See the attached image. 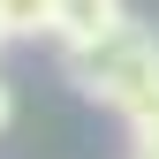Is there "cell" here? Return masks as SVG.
I'll use <instances>...</instances> for the list:
<instances>
[{
    "label": "cell",
    "instance_id": "3957f363",
    "mask_svg": "<svg viewBox=\"0 0 159 159\" xmlns=\"http://www.w3.org/2000/svg\"><path fill=\"white\" fill-rule=\"evenodd\" d=\"M114 114L129 121V136H136V144H159V76H144V84H136Z\"/></svg>",
    "mask_w": 159,
    "mask_h": 159
},
{
    "label": "cell",
    "instance_id": "5b68a950",
    "mask_svg": "<svg viewBox=\"0 0 159 159\" xmlns=\"http://www.w3.org/2000/svg\"><path fill=\"white\" fill-rule=\"evenodd\" d=\"M15 121V98H8V84H0V129H8Z\"/></svg>",
    "mask_w": 159,
    "mask_h": 159
},
{
    "label": "cell",
    "instance_id": "7a4b0ae2",
    "mask_svg": "<svg viewBox=\"0 0 159 159\" xmlns=\"http://www.w3.org/2000/svg\"><path fill=\"white\" fill-rule=\"evenodd\" d=\"M106 23H121V0H53V38L61 46H84Z\"/></svg>",
    "mask_w": 159,
    "mask_h": 159
},
{
    "label": "cell",
    "instance_id": "6da1fadb",
    "mask_svg": "<svg viewBox=\"0 0 159 159\" xmlns=\"http://www.w3.org/2000/svg\"><path fill=\"white\" fill-rule=\"evenodd\" d=\"M68 84L84 98H106V106H121V98L144 84V76H159V30L136 23V15H121V23H106L98 38H84V46L61 53Z\"/></svg>",
    "mask_w": 159,
    "mask_h": 159
},
{
    "label": "cell",
    "instance_id": "8992f818",
    "mask_svg": "<svg viewBox=\"0 0 159 159\" xmlns=\"http://www.w3.org/2000/svg\"><path fill=\"white\" fill-rule=\"evenodd\" d=\"M136 159H159V144H136Z\"/></svg>",
    "mask_w": 159,
    "mask_h": 159
},
{
    "label": "cell",
    "instance_id": "52a82bcc",
    "mask_svg": "<svg viewBox=\"0 0 159 159\" xmlns=\"http://www.w3.org/2000/svg\"><path fill=\"white\" fill-rule=\"evenodd\" d=\"M0 46H8V30H0Z\"/></svg>",
    "mask_w": 159,
    "mask_h": 159
},
{
    "label": "cell",
    "instance_id": "277c9868",
    "mask_svg": "<svg viewBox=\"0 0 159 159\" xmlns=\"http://www.w3.org/2000/svg\"><path fill=\"white\" fill-rule=\"evenodd\" d=\"M0 30H8V38H38V30H53V0H0Z\"/></svg>",
    "mask_w": 159,
    "mask_h": 159
}]
</instances>
